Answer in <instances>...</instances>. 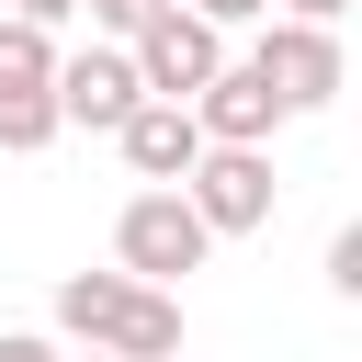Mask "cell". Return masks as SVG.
I'll return each mask as SVG.
<instances>
[{
	"label": "cell",
	"instance_id": "13",
	"mask_svg": "<svg viewBox=\"0 0 362 362\" xmlns=\"http://www.w3.org/2000/svg\"><path fill=\"white\" fill-rule=\"evenodd\" d=\"M328 283H339V294H362V226H339V238H328Z\"/></svg>",
	"mask_w": 362,
	"mask_h": 362
},
{
	"label": "cell",
	"instance_id": "17",
	"mask_svg": "<svg viewBox=\"0 0 362 362\" xmlns=\"http://www.w3.org/2000/svg\"><path fill=\"white\" fill-rule=\"evenodd\" d=\"M90 362H102V351H90Z\"/></svg>",
	"mask_w": 362,
	"mask_h": 362
},
{
	"label": "cell",
	"instance_id": "16",
	"mask_svg": "<svg viewBox=\"0 0 362 362\" xmlns=\"http://www.w3.org/2000/svg\"><path fill=\"white\" fill-rule=\"evenodd\" d=\"M0 362H57V339L45 328H0Z\"/></svg>",
	"mask_w": 362,
	"mask_h": 362
},
{
	"label": "cell",
	"instance_id": "8",
	"mask_svg": "<svg viewBox=\"0 0 362 362\" xmlns=\"http://www.w3.org/2000/svg\"><path fill=\"white\" fill-rule=\"evenodd\" d=\"M113 147H124V170H136L147 192H181V170L204 158V124H192L181 102H136V113L113 124Z\"/></svg>",
	"mask_w": 362,
	"mask_h": 362
},
{
	"label": "cell",
	"instance_id": "5",
	"mask_svg": "<svg viewBox=\"0 0 362 362\" xmlns=\"http://www.w3.org/2000/svg\"><path fill=\"white\" fill-rule=\"evenodd\" d=\"M124 57H136V90H147V102H192V90L226 68V34H215V23H192V11L170 0V11L124 45Z\"/></svg>",
	"mask_w": 362,
	"mask_h": 362
},
{
	"label": "cell",
	"instance_id": "14",
	"mask_svg": "<svg viewBox=\"0 0 362 362\" xmlns=\"http://www.w3.org/2000/svg\"><path fill=\"white\" fill-rule=\"evenodd\" d=\"M11 23H34V34H57V23H79V0H11Z\"/></svg>",
	"mask_w": 362,
	"mask_h": 362
},
{
	"label": "cell",
	"instance_id": "11",
	"mask_svg": "<svg viewBox=\"0 0 362 362\" xmlns=\"http://www.w3.org/2000/svg\"><path fill=\"white\" fill-rule=\"evenodd\" d=\"M79 11L102 23V45H136V34H147V23L170 11V0H79Z\"/></svg>",
	"mask_w": 362,
	"mask_h": 362
},
{
	"label": "cell",
	"instance_id": "6",
	"mask_svg": "<svg viewBox=\"0 0 362 362\" xmlns=\"http://www.w3.org/2000/svg\"><path fill=\"white\" fill-rule=\"evenodd\" d=\"M136 102H147V90H136V57H124V45H79V57H57V124L113 136Z\"/></svg>",
	"mask_w": 362,
	"mask_h": 362
},
{
	"label": "cell",
	"instance_id": "15",
	"mask_svg": "<svg viewBox=\"0 0 362 362\" xmlns=\"http://www.w3.org/2000/svg\"><path fill=\"white\" fill-rule=\"evenodd\" d=\"M339 11L351 0H272V23H328V34H339Z\"/></svg>",
	"mask_w": 362,
	"mask_h": 362
},
{
	"label": "cell",
	"instance_id": "4",
	"mask_svg": "<svg viewBox=\"0 0 362 362\" xmlns=\"http://www.w3.org/2000/svg\"><path fill=\"white\" fill-rule=\"evenodd\" d=\"M249 68H260V90L283 102V113H328L339 102V34L328 23H260V45H249Z\"/></svg>",
	"mask_w": 362,
	"mask_h": 362
},
{
	"label": "cell",
	"instance_id": "1",
	"mask_svg": "<svg viewBox=\"0 0 362 362\" xmlns=\"http://www.w3.org/2000/svg\"><path fill=\"white\" fill-rule=\"evenodd\" d=\"M57 328L102 362H181V294L124 272H57Z\"/></svg>",
	"mask_w": 362,
	"mask_h": 362
},
{
	"label": "cell",
	"instance_id": "10",
	"mask_svg": "<svg viewBox=\"0 0 362 362\" xmlns=\"http://www.w3.org/2000/svg\"><path fill=\"white\" fill-rule=\"evenodd\" d=\"M0 147H11V158L57 147V90H23V102H0Z\"/></svg>",
	"mask_w": 362,
	"mask_h": 362
},
{
	"label": "cell",
	"instance_id": "12",
	"mask_svg": "<svg viewBox=\"0 0 362 362\" xmlns=\"http://www.w3.org/2000/svg\"><path fill=\"white\" fill-rule=\"evenodd\" d=\"M192 23H215V34H238V23H272V0H181Z\"/></svg>",
	"mask_w": 362,
	"mask_h": 362
},
{
	"label": "cell",
	"instance_id": "9",
	"mask_svg": "<svg viewBox=\"0 0 362 362\" xmlns=\"http://www.w3.org/2000/svg\"><path fill=\"white\" fill-rule=\"evenodd\" d=\"M23 90H57V34L0 11V102H23Z\"/></svg>",
	"mask_w": 362,
	"mask_h": 362
},
{
	"label": "cell",
	"instance_id": "2",
	"mask_svg": "<svg viewBox=\"0 0 362 362\" xmlns=\"http://www.w3.org/2000/svg\"><path fill=\"white\" fill-rule=\"evenodd\" d=\"M204 249L215 238H204V215L181 192H124V215H113V272L124 283H158L170 294L181 272H204Z\"/></svg>",
	"mask_w": 362,
	"mask_h": 362
},
{
	"label": "cell",
	"instance_id": "3",
	"mask_svg": "<svg viewBox=\"0 0 362 362\" xmlns=\"http://www.w3.org/2000/svg\"><path fill=\"white\" fill-rule=\"evenodd\" d=\"M181 204L204 215V238H260L272 226V147H204L181 170Z\"/></svg>",
	"mask_w": 362,
	"mask_h": 362
},
{
	"label": "cell",
	"instance_id": "7",
	"mask_svg": "<svg viewBox=\"0 0 362 362\" xmlns=\"http://www.w3.org/2000/svg\"><path fill=\"white\" fill-rule=\"evenodd\" d=\"M181 113L204 124V147H272V124H283V102L260 90V68H249V57H226V68H215Z\"/></svg>",
	"mask_w": 362,
	"mask_h": 362
}]
</instances>
